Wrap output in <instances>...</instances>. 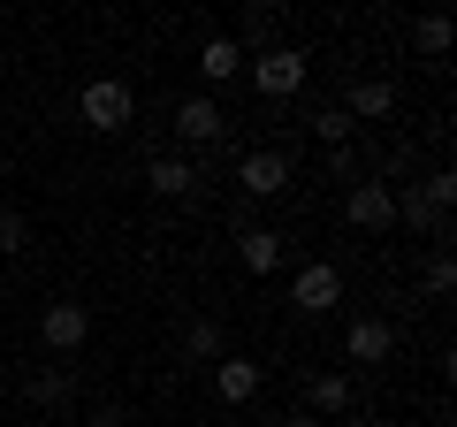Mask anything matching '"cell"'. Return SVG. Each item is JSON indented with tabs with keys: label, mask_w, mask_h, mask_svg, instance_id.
<instances>
[{
	"label": "cell",
	"mask_w": 457,
	"mask_h": 427,
	"mask_svg": "<svg viewBox=\"0 0 457 427\" xmlns=\"http://www.w3.org/2000/svg\"><path fill=\"white\" fill-rule=\"evenodd\" d=\"M260 389H267V366H260V359H245V351L213 359V397H221L228 412H237V405H252Z\"/></svg>",
	"instance_id": "obj_8"
},
{
	"label": "cell",
	"mask_w": 457,
	"mask_h": 427,
	"mask_svg": "<svg viewBox=\"0 0 457 427\" xmlns=\"http://www.w3.org/2000/svg\"><path fill=\"white\" fill-rule=\"evenodd\" d=\"M351 427H366V420H351Z\"/></svg>",
	"instance_id": "obj_25"
},
{
	"label": "cell",
	"mask_w": 457,
	"mask_h": 427,
	"mask_svg": "<svg viewBox=\"0 0 457 427\" xmlns=\"http://www.w3.org/2000/svg\"><path fill=\"white\" fill-rule=\"evenodd\" d=\"M343 222H351V230H366V237L396 230V183H374V176L343 183Z\"/></svg>",
	"instance_id": "obj_4"
},
{
	"label": "cell",
	"mask_w": 457,
	"mask_h": 427,
	"mask_svg": "<svg viewBox=\"0 0 457 427\" xmlns=\"http://www.w3.org/2000/svg\"><path fill=\"white\" fill-rule=\"evenodd\" d=\"M145 183H153L161 198H191V191H198V161H191V153H153V161H145Z\"/></svg>",
	"instance_id": "obj_12"
},
{
	"label": "cell",
	"mask_w": 457,
	"mask_h": 427,
	"mask_svg": "<svg viewBox=\"0 0 457 427\" xmlns=\"http://www.w3.org/2000/svg\"><path fill=\"white\" fill-rule=\"evenodd\" d=\"M92 427H130V412H122V405H99V412H92Z\"/></svg>",
	"instance_id": "obj_23"
},
{
	"label": "cell",
	"mask_w": 457,
	"mask_h": 427,
	"mask_svg": "<svg viewBox=\"0 0 457 427\" xmlns=\"http://www.w3.org/2000/svg\"><path fill=\"white\" fill-rule=\"evenodd\" d=\"M237 69H245V46H237V38H206V46H198V77H206V92H213V84H228V77H237Z\"/></svg>",
	"instance_id": "obj_15"
},
{
	"label": "cell",
	"mask_w": 457,
	"mask_h": 427,
	"mask_svg": "<svg viewBox=\"0 0 457 427\" xmlns=\"http://www.w3.org/2000/svg\"><path fill=\"white\" fill-rule=\"evenodd\" d=\"M290 306L305 313V321L336 313V306H343V267H336V260H305V267L290 275Z\"/></svg>",
	"instance_id": "obj_6"
},
{
	"label": "cell",
	"mask_w": 457,
	"mask_h": 427,
	"mask_svg": "<svg viewBox=\"0 0 457 427\" xmlns=\"http://www.w3.org/2000/svg\"><path fill=\"white\" fill-rule=\"evenodd\" d=\"M252 92L260 99H297L305 92V69H312V54L297 46V38H282V46H267V54H252Z\"/></svg>",
	"instance_id": "obj_3"
},
{
	"label": "cell",
	"mask_w": 457,
	"mask_h": 427,
	"mask_svg": "<svg viewBox=\"0 0 457 427\" xmlns=\"http://www.w3.org/2000/svg\"><path fill=\"white\" fill-rule=\"evenodd\" d=\"M23 397H31L38 412H69V397H77V389H69V374H62V366H38V374L23 381Z\"/></svg>",
	"instance_id": "obj_18"
},
{
	"label": "cell",
	"mask_w": 457,
	"mask_h": 427,
	"mask_svg": "<svg viewBox=\"0 0 457 427\" xmlns=\"http://www.w3.org/2000/svg\"><path fill=\"white\" fill-rule=\"evenodd\" d=\"M237 260H245V275H275L290 260V237L267 230V222H237Z\"/></svg>",
	"instance_id": "obj_10"
},
{
	"label": "cell",
	"mask_w": 457,
	"mask_h": 427,
	"mask_svg": "<svg viewBox=\"0 0 457 427\" xmlns=\"http://www.w3.org/2000/svg\"><path fill=\"white\" fill-rule=\"evenodd\" d=\"M237 46H245V62H252V54H267V46H282V16H275V8H245Z\"/></svg>",
	"instance_id": "obj_17"
},
{
	"label": "cell",
	"mask_w": 457,
	"mask_h": 427,
	"mask_svg": "<svg viewBox=\"0 0 457 427\" xmlns=\"http://www.w3.org/2000/svg\"><path fill=\"white\" fill-rule=\"evenodd\" d=\"M305 412L312 420H351V374H312L305 381Z\"/></svg>",
	"instance_id": "obj_14"
},
{
	"label": "cell",
	"mask_w": 457,
	"mask_h": 427,
	"mask_svg": "<svg viewBox=\"0 0 457 427\" xmlns=\"http://www.w3.org/2000/svg\"><path fill=\"white\" fill-rule=\"evenodd\" d=\"M183 359H191V366L228 359V336H221V321H183Z\"/></svg>",
	"instance_id": "obj_16"
},
{
	"label": "cell",
	"mask_w": 457,
	"mask_h": 427,
	"mask_svg": "<svg viewBox=\"0 0 457 427\" xmlns=\"http://www.w3.org/2000/svg\"><path fill=\"white\" fill-rule=\"evenodd\" d=\"M396 230H411V237H442V230H450V214H442L435 198L420 191V183H404V191H396Z\"/></svg>",
	"instance_id": "obj_13"
},
{
	"label": "cell",
	"mask_w": 457,
	"mask_h": 427,
	"mask_svg": "<svg viewBox=\"0 0 457 427\" xmlns=\"http://www.w3.org/2000/svg\"><path fill=\"white\" fill-rule=\"evenodd\" d=\"M343 115L351 122H389L396 115V84L389 77H359L351 92H343Z\"/></svg>",
	"instance_id": "obj_11"
},
{
	"label": "cell",
	"mask_w": 457,
	"mask_h": 427,
	"mask_svg": "<svg viewBox=\"0 0 457 427\" xmlns=\"http://www.w3.org/2000/svg\"><path fill=\"white\" fill-rule=\"evenodd\" d=\"M38 344H46L54 359H77V351L92 344V313H84L77 297H54V306L38 313Z\"/></svg>",
	"instance_id": "obj_5"
},
{
	"label": "cell",
	"mask_w": 457,
	"mask_h": 427,
	"mask_svg": "<svg viewBox=\"0 0 457 427\" xmlns=\"http://www.w3.org/2000/svg\"><path fill=\"white\" fill-rule=\"evenodd\" d=\"M275 427H328V420H312V412H282Z\"/></svg>",
	"instance_id": "obj_24"
},
{
	"label": "cell",
	"mask_w": 457,
	"mask_h": 427,
	"mask_svg": "<svg viewBox=\"0 0 457 427\" xmlns=\"http://www.w3.org/2000/svg\"><path fill=\"white\" fill-rule=\"evenodd\" d=\"M420 290H427V297H450V290H457V260H450V252H435V260H427Z\"/></svg>",
	"instance_id": "obj_22"
},
{
	"label": "cell",
	"mask_w": 457,
	"mask_h": 427,
	"mask_svg": "<svg viewBox=\"0 0 457 427\" xmlns=\"http://www.w3.org/2000/svg\"><path fill=\"white\" fill-rule=\"evenodd\" d=\"M0 405H8V397H0Z\"/></svg>",
	"instance_id": "obj_26"
},
{
	"label": "cell",
	"mask_w": 457,
	"mask_h": 427,
	"mask_svg": "<svg viewBox=\"0 0 457 427\" xmlns=\"http://www.w3.org/2000/svg\"><path fill=\"white\" fill-rule=\"evenodd\" d=\"M16 252H31V222H23V214H8V206H0V267L16 260Z\"/></svg>",
	"instance_id": "obj_20"
},
{
	"label": "cell",
	"mask_w": 457,
	"mask_h": 427,
	"mask_svg": "<svg viewBox=\"0 0 457 427\" xmlns=\"http://www.w3.org/2000/svg\"><path fill=\"white\" fill-rule=\"evenodd\" d=\"M237 191L245 198H282L290 191V153H275V146L245 153V161H237Z\"/></svg>",
	"instance_id": "obj_7"
},
{
	"label": "cell",
	"mask_w": 457,
	"mask_h": 427,
	"mask_svg": "<svg viewBox=\"0 0 457 427\" xmlns=\"http://www.w3.org/2000/svg\"><path fill=\"white\" fill-rule=\"evenodd\" d=\"M168 130H176V146H183V153H221L237 122H228V107H221L213 92H191V99H176Z\"/></svg>",
	"instance_id": "obj_1"
},
{
	"label": "cell",
	"mask_w": 457,
	"mask_h": 427,
	"mask_svg": "<svg viewBox=\"0 0 457 427\" xmlns=\"http://www.w3.org/2000/svg\"><path fill=\"white\" fill-rule=\"evenodd\" d=\"M77 115H84V130H99V138H122L137 122V92L122 77H92L77 92Z\"/></svg>",
	"instance_id": "obj_2"
},
{
	"label": "cell",
	"mask_w": 457,
	"mask_h": 427,
	"mask_svg": "<svg viewBox=\"0 0 457 427\" xmlns=\"http://www.w3.org/2000/svg\"><path fill=\"white\" fill-rule=\"evenodd\" d=\"M351 130H359V122L343 115V107H320V115H312V138H320V146H336V153H343V138H351Z\"/></svg>",
	"instance_id": "obj_21"
},
{
	"label": "cell",
	"mask_w": 457,
	"mask_h": 427,
	"mask_svg": "<svg viewBox=\"0 0 457 427\" xmlns=\"http://www.w3.org/2000/svg\"><path fill=\"white\" fill-rule=\"evenodd\" d=\"M389 351H396V329L381 313H359V321L343 329V359L351 366H389Z\"/></svg>",
	"instance_id": "obj_9"
},
{
	"label": "cell",
	"mask_w": 457,
	"mask_h": 427,
	"mask_svg": "<svg viewBox=\"0 0 457 427\" xmlns=\"http://www.w3.org/2000/svg\"><path fill=\"white\" fill-rule=\"evenodd\" d=\"M450 16H411V54H427V62H442L450 54Z\"/></svg>",
	"instance_id": "obj_19"
}]
</instances>
